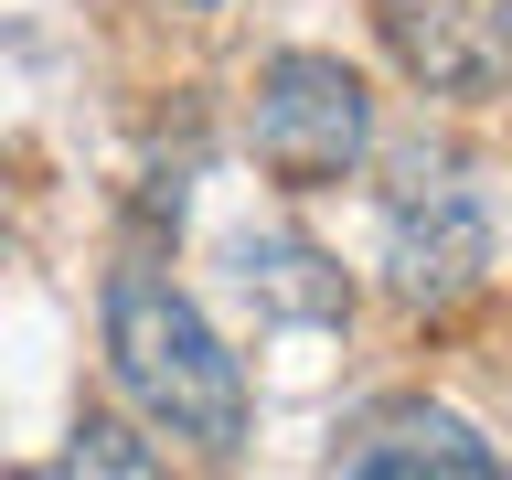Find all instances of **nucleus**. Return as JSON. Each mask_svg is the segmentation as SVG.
Segmentation results:
<instances>
[{
  "label": "nucleus",
  "instance_id": "nucleus-1",
  "mask_svg": "<svg viewBox=\"0 0 512 480\" xmlns=\"http://www.w3.org/2000/svg\"><path fill=\"white\" fill-rule=\"evenodd\" d=\"M107 374H118V395L150 427L192 438L203 459L246 448V363L224 352V331L160 267H118L107 278Z\"/></svg>",
  "mask_w": 512,
  "mask_h": 480
},
{
  "label": "nucleus",
  "instance_id": "nucleus-2",
  "mask_svg": "<svg viewBox=\"0 0 512 480\" xmlns=\"http://www.w3.org/2000/svg\"><path fill=\"white\" fill-rule=\"evenodd\" d=\"M246 139H256V160H267V182L320 192V182H342L352 160L374 150V96H363V75H352L342 54L288 43V54H267V75H256Z\"/></svg>",
  "mask_w": 512,
  "mask_h": 480
},
{
  "label": "nucleus",
  "instance_id": "nucleus-3",
  "mask_svg": "<svg viewBox=\"0 0 512 480\" xmlns=\"http://www.w3.org/2000/svg\"><path fill=\"white\" fill-rule=\"evenodd\" d=\"M491 278V214L448 160H406L384 192V288L406 310H459Z\"/></svg>",
  "mask_w": 512,
  "mask_h": 480
},
{
  "label": "nucleus",
  "instance_id": "nucleus-4",
  "mask_svg": "<svg viewBox=\"0 0 512 480\" xmlns=\"http://www.w3.org/2000/svg\"><path fill=\"white\" fill-rule=\"evenodd\" d=\"M384 54L427 96H502L512 86V0H374Z\"/></svg>",
  "mask_w": 512,
  "mask_h": 480
},
{
  "label": "nucleus",
  "instance_id": "nucleus-5",
  "mask_svg": "<svg viewBox=\"0 0 512 480\" xmlns=\"http://www.w3.org/2000/svg\"><path fill=\"white\" fill-rule=\"evenodd\" d=\"M331 470H352V480H491L502 448L480 438L470 416L427 406V395H395V406H363L331 438Z\"/></svg>",
  "mask_w": 512,
  "mask_h": 480
},
{
  "label": "nucleus",
  "instance_id": "nucleus-6",
  "mask_svg": "<svg viewBox=\"0 0 512 480\" xmlns=\"http://www.w3.org/2000/svg\"><path fill=\"white\" fill-rule=\"evenodd\" d=\"M235 278H246L256 310H278V320H342L352 310L342 267L320 246H299V235H246V246H235Z\"/></svg>",
  "mask_w": 512,
  "mask_h": 480
},
{
  "label": "nucleus",
  "instance_id": "nucleus-7",
  "mask_svg": "<svg viewBox=\"0 0 512 480\" xmlns=\"http://www.w3.org/2000/svg\"><path fill=\"white\" fill-rule=\"evenodd\" d=\"M64 470H128V480H150L160 448H139L118 416H86V427H75V448H64Z\"/></svg>",
  "mask_w": 512,
  "mask_h": 480
}]
</instances>
